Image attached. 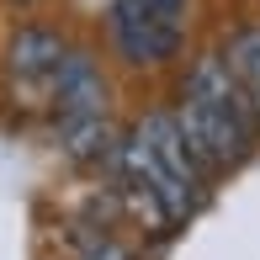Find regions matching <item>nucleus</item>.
Returning a JSON list of instances; mask_svg holds the SVG:
<instances>
[{
    "label": "nucleus",
    "mask_w": 260,
    "mask_h": 260,
    "mask_svg": "<svg viewBox=\"0 0 260 260\" xmlns=\"http://www.w3.org/2000/svg\"><path fill=\"white\" fill-rule=\"evenodd\" d=\"M122 175L154 186L165 197V207L175 212V223L202 207V165L186 149L181 127H175V112H149L133 127V138L122 144Z\"/></svg>",
    "instance_id": "nucleus-1"
},
{
    "label": "nucleus",
    "mask_w": 260,
    "mask_h": 260,
    "mask_svg": "<svg viewBox=\"0 0 260 260\" xmlns=\"http://www.w3.org/2000/svg\"><path fill=\"white\" fill-rule=\"evenodd\" d=\"M106 32H112L117 53H122L127 64H165V58L181 48V21L154 16V11H144L138 0H112Z\"/></svg>",
    "instance_id": "nucleus-2"
},
{
    "label": "nucleus",
    "mask_w": 260,
    "mask_h": 260,
    "mask_svg": "<svg viewBox=\"0 0 260 260\" xmlns=\"http://www.w3.org/2000/svg\"><path fill=\"white\" fill-rule=\"evenodd\" d=\"M175 127H181L186 149H191V159L202 165V170L239 165L244 149H250V133H244L234 117L212 112V106H202V101H186V96H181V106H175Z\"/></svg>",
    "instance_id": "nucleus-3"
},
{
    "label": "nucleus",
    "mask_w": 260,
    "mask_h": 260,
    "mask_svg": "<svg viewBox=\"0 0 260 260\" xmlns=\"http://www.w3.org/2000/svg\"><path fill=\"white\" fill-rule=\"evenodd\" d=\"M186 101H202V106H212V112L234 117L244 133H255V117H260V112H255L250 90L239 85V75L229 69V58H223V53H207V58H197V64H191V75H186Z\"/></svg>",
    "instance_id": "nucleus-4"
},
{
    "label": "nucleus",
    "mask_w": 260,
    "mask_h": 260,
    "mask_svg": "<svg viewBox=\"0 0 260 260\" xmlns=\"http://www.w3.org/2000/svg\"><path fill=\"white\" fill-rule=\"evenodd\" d=\"M53 90H58V122H101L106 117V80L90 53H80V48L69 53Z\"/></svg>",
    "instance_id": "nucleus-5"
},
{
    "label": "nucleus",
    "mask_w": 260,
    "mask_h": 260,
    "mask_svg": "<svg viewBox=\"0 0 260 260\" xmlns=\"http://www.w3.org/2000/svg\"><path fill=\"white\" fill-rule=\"evenodd\" d=\"M64 43L53 38V32L43 27H27L16 32V43H11V75L21 80H58V69H64Z\"/></svg>",
    "instance_id": "nucleus-6"
},
{
    "label": "nucleus",
    "mask_w": 260,
    "mask_h": 260,
    "mask_svg": "<svg viewBox=\"0 0 260 260\" xmlns=\"http://www.w3.org/2000/svg\"><path fill=\"white\" fill-rule=\"evenodd\" d=\"M229 69L239 75V85L250 90V101H255V112H260V27H244V32H234V43H229Z\"/></svg>",
    "instance_id": "nucleus-7"
},
{
    "label": "nucleus",
    "mask_w": 260,
    "mask_h": 260,
    "mask_svg": "<svg viewBox=\"0 0 260 260\" xmlns=\"http://www.w3.org/2000/svg\"><path fill=\"white\" fill-rule=\"evenodd\" d=\"M80 260H133V255L106 234H80Z\"/></svg>",
    "instance_id": "nucleus-8"
},
{
    "label": "nucleus",
    "mask_w": 260,
    "mask_h": 260,
    "mask_svg": "<svg viewBox=\"0 0 260 260\" xmlns=\"http://www.w3.org/2000/svg\"><path fill=\"white\" fill-rule=\"evenodd\" d=\"M144 11H154V16H170V21H181V6L186 0H138Z\"/></svg>",
    "instance_id": "nucleus-9"
}]
</instances>
